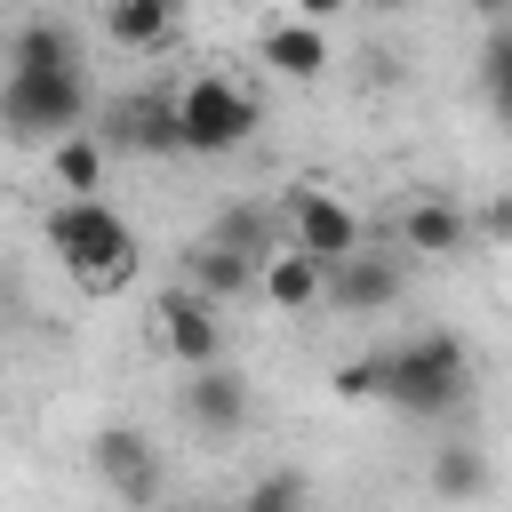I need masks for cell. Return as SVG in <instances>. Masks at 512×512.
Instances as JSON below:
<instances>
[{
    "mask_svg": "<svg viewBox=\"0 0 512 512\" xmlns=\"http://www.w3.org/2000/svg\"><path fill=\"white\" fill-rule=\"evenodd\" d=\"M368 376H376V392H384L400 416L432 424V416H448V408L472 392V344H464L456 328H416V336H400V344H376V352H368Z\"/></svg>",
    "mask_w": 512,
    "mask_h": 512,
    "instance_id": "cell-1",
    "label": "cell"
},
{
    "mask_svg": "<svg viewBox=\"0 0 512 512\" xmlns=\"http://www.w3.org/2000/svg\"><path fill=\"white\" fill-rule=\"evenodd\" d=\"M48 248L64 256V272H72L88 296L128 288V272H136V232H128V216H112L104 200H56V208H48Z\"/></svg>",
    "mask_w": 512,
    "mask_h": 512,
    "instance_id": "cell-2",
    "label": "cell"
},
{
    "mask_svg": "<svg viewBox=\"0 0 512 512\" xmlns=\"http://www.w3.org/2000/svg\"><path fill=\"white\" fill-rule=\"evenodd\" d=\"M80 120H88L80 64H64V72H0V136L64 144V136H80Z\"/></svg>",
    "mask_w": 512,
    "mask_h": 512,
    "instance_id": "cell-3",
    "label": "cell"
},
{
    "mask_svg": "<svg viewBox=\"0 0 512 512\" xmlns=\"http://www.w3.org/2000/svg\"><path fill=\"white\" fill-rule=\"evenodd\" d=\"M168 112H176V152H208V160H216V152H240V144L256 136V120H264L256 96H248L240 80H224V72L184 80Z\"/></svg>",
    "mask_w": 512,
    "mask_h": 512,
    "instance_id": "cell-4",
    "label": "cell"
},
{
    "mask_svg": "<svg viewBox=\"0 0 512 512\" xmlns=\"http://www.w3.org/2000/svg\"><path fill=\"white\" fill-rule=\"evenodd\" d=\"M280 216H288V248H296V256H312V264L360 256V216H352L328 184H296V192L280 200Z\"/></svg>",
    "mask_w": 512,
    "mask_h": 512,
    "instance_id": "cell-5",
    "label": "cell"
},
{
    "mask_svg": "<svg viewBox=\"0 0 512 512\" xmlns=\"http://www.w3.org/2000/svg\"><path fill=\"white\" fill-rule=\"evenodd\" d=\"M88 456H96V480H104L128 512H160V448H152L144 432L104 424V432L88 440Z\"/></svg>",
    "mask_w": 512,
    "mask_h": 512,
    "instance_id": "cell-6",
    "label": "cell"
},
{
    "mask_svg": "<svg viewBox=\"0 0 512 512\" xmlns=\"http://www.w3.org/2000/svg\"><path fill=\"white\" fill-rule=\"evenodd\" d=\"M152 328H160V344L184 360V376H200V368H224V328H216V304H200L184 280L152 296Z\"/></svg>",
    "mask_w": 512,
    "mask_h": 512,
    "instance_id": "cell-7",
    "label": "cell"
},
{
    "mask_svg": "<svg viewBox=\"0 0 512 512\" xmlns=\"http://www.w3.org/2000/svg\"><path fill=\"white\" fill-rule=\"evenodd\" d=\"M176 408H184V424H192V432H208V440H232V432L248 424V384H240L232 368H200V376H184Z\"/></svg>",
    "mask_w": 512,
    "mask_h": 512,
    "instance_id": "cell-8",
    "label": "cell"
},
{
    "mask_svg": "<svg viewBox=\"0 0 512 512\" xmlns=\"http://www.w3.org/2000/svg\"><path fill=\"white\" fill-rule=\"evenodd\" d=\"M464 240H472V216H464L456 192H424V200L400 208V248L408 256H464Z\"/></svg>",
    "mask_w": 512,
    "mask_h": 512,
    "instance_id": "cell-9",
    "label": "cell"
},
{
    "mask_svg": "<svg viewBox=\"0 0 512 512\" xmlns=\"http://www.w3.org/2000/svg\"><path fill=\"white\" fill-rule=\"evenodd\" d=\"M256 64H272L280 80H320L328 72V32L304 24V16H272L256 32Z\"/></svg>",
    "mask_w": 512,
    "mask_h": 512,
    "instance_id": "cell-10",
    "label": "cell"
},
{
    "mask_svg": "<svg viewBox=\"0 0 512 512\" xmlns=\"http://www.w3.org/2000/svg\"><path fill=\"white\" fill-rule=\"evenodd\" d=\"M320 304H336V312H392L400 304V264L392 256H344V264H328V296Z\"/></svg>",
    "mask_w": 512,
    "mask_h": 512,
    "instance_id": "cell-11",
    "label": "cell"
},
{
    "mask_svg": "<svg viewBox=\"0 0 512 512\" xmlns=\"http://www.w3.org/2000/svg\"><path fill=\"white\" fill-rule=\"evenodd\" d=\"M256 296H264L280 320H296V312H312V304L328 296V264L296 256V248H272V256H264V272H256Z\"/></svg>",
    "mask_w": 512,
    "mask_h": 512,
    "instance_id": "cell-12",
    "label": "cell"
},
{
    "mask_svg": "<svg viewBox=\"0 0 512 512\" xmlns=\"http://www.w3.org/2000/svg\"><path fill=\"white\" fill-rule=\"evenodd\" d=\"M184 288L200 304H232V296H256V264L216 248V240H200V248H184Z\"/></svg>",
    "mask_w": 512,
    "mask_h": 512,
    "instance_id": "cell-13",
    "label": "cell"
},
{
    "mask_svg": "<svg viewBox=\"0 0 512 512\" xmlns=\"http://www.w3.org/2000/svg\"><path fill=\"white\" fill-rule=\"evenodd\" d=\"M64 64H80V48H72V24H56V16H32L8 40V72H64Z\"/></svg>",
    "mask_w": 512,
    "mask_h": 512,
    "instance_id": "cell-14",
    "label": "cell"
},
{
    "mask_svg": "<svg viewBox=\"0 0 512 512\" xmlns=\"http://www.w3.org/2000/svg\"><path fill=\"white\" fill-rule=\"evenodd\" d=\"M424 480H432V496H448V504H480V496H488V456H480L472 440H448Z\"/></svg>",
    "mask_w": 512,
    "mask_h": 512,
    "instance_id": "cell-15",
    "label": "cell"
},
{
    "mask_svg": "<svg viewBox=\"0 0 512 512\" xmlns=\"http://www.w3.org/2000/svg\"><path fill=\"white\" fill-rule=\"evenodd\" d=\"M104 32H112L120 48H160V40L176 32V8H168V0H112V8H104Z\"/></svg>",
    "mask_w": 512,
    "mask_h": 512,
    "instance_id": "cell-16",
    "label": "cell"
},
{
    "mask_svg": "<svg viewBox=\"0 0 512 512\" xmlns=\"http://www.w3.org/2000/svg\"><path fill=\"white\" fill-rule=\"evenodd\" d=\"M216 248H232V256H248L256 272H264V256H272V208H256V200H240V208H224L216 216V232H208Z\"/></svg>",
    "mask_w": 512,
    "mask_h": 512,
    "instance_id": "cell-17",
    "label": "cell"
},
{
    "mask_svg": "<svg viewBox=\"0 0 512 512\" xmlns=\"http://www.w3.org/2000/svg\"><path fill=\"white\" fill-rule=\"evenodd\" d=\"M48 176H56L72 200H96V184H104V152H96L88 136H64V144H48Z\"/></svg>",
    "mask_w": 512,
    "mask_h": 512,
    "instance_id": "cell-18",
    "label": "cell"
},
{
    "mask_svg": "<svg viewBox=\"0 0 512 512\" xmlns=\"http://www.w3.org/2000/svg\"><path fill=\"white\" fill-rule=\"evenodd\" d=\"M232 512H312V488H304V472H264L240 488Z\"/></svg>",
    "mask_w": 512,
    "mask_h": 512,
    "instance_id": "cell-19",
    "label": "cell"
},
{
    "mask_svg": "<svg viewBox=\"0 0 512 512\" xmlns=\"http://www.w3.org/2000/svg\"><path fill=\"white\" fill-rule=\"evenodd\" d=\"M480 88H488L496 120H512V32H496V40H488V56H480Z\"/></svg>",
    "mask_w": 512,
    "mask_h": 512,
    "instance_id": "cell-20",
    "label": "cell"
},
{
    "mask_svg": "<svg viewBox=\"0 0 512 512\" xmlns=\"http://www.w3.org/2000/svg\"><path fill=\"white\" fill-rule=\"evenodd\" d=\"M128 136H136L144 152H176V112H168V104H136V112H128Z\"/></svg>",
    "mask_w": 512,
    "mask_h": 512,
    "instance_id": "cell-21",
    "label": "cell"
},
{
    "mask_svg": "<svg viewBox=\"0 0 512 512\" xmlns=\"http://www.w3.org/2000/svg\"><path fill=\"white\" fill-rule=\"evenodd\" d=\"M328 392H336V400H368V392H376V376H368V352H360V360H344V368L328 376Z\"/></svg>",
    "mask_w": 512,
    "mask_h": 512,
    "instance_id": "cell-22",
    "label": "cell"
},
{
    "mask_svg": "<svg viewBox=\"0 0 512 512\" xmlns=\"http://www.w3.org/2000/svg\"><path fill=\"white\" fill-rule=\"evenodd\" d=\"M488 232H496V240H512V200H496V208H488Z\"/></svg>",
    "mask_w": 512,
    "mask_h": 512,
    "instance_id": "cell-23",
    "label": "cell"
},
{
    "mask_svg": "<svg viewBox=\"0 0 512 512\" xmlns=\"http://www.w3.org/2000/svg\"><path fill=\"white\" fill-rule=\"evenodd\" d=\"M160 512H192V504H160Z\"/></svg>",
    "mask_w": 512,
    "mask_h": 512,
    "instance_id": "cell-24",
    "label": "cell"
}]
</instances>
